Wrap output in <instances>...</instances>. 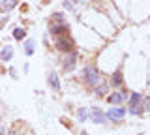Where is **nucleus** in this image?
<instances>
[{"label": "nucleus", "instance_id": "nucleus-1", "mask_svg": "<svg viewBox=\"0 0 150 135\" xmlns=\"http://www.w3.org/2000/svg\"><path fill=\"white\" fill-rule=\"evenodd\" d=\"M84 79H86V83L92 88H96L98 85H101V75L98 73V69L94 66H88L86 69H84Z\"/></svg>", "mask_w": 150, "mask_h": 135}, {"label": "nucleus", "instance_id": "nucleus-2", "mask_svg": "<svg viewBox=\"0 0 150 135\" xmlns=\"http://www.w3.org/2000/svg\"><path fill=\"white\" fill-rule=\"evenodd\" d=\"M56 47H58L60 51H64V53H71L73 47H75V43H73V40L69 38L68 34H62V36L56 38Z\"/></svg>", "mask_w": 150, "mask_h": 135}, {"label": "nucleus", "instance_id": "nucleus-3", "mask_svg": "<svg viewBox=\"0 0 150 135\" xmlns=\"http://www.w3.org/2000/svg\"><path fill=\"white\" fill-rule=\"evenodd\" d=\"M124 115H126V111L122 109V107H112V109L107 111V118H111V120H115V122H118V120L124 118Z\"/></svg>", "mask_w": 150, "mask_h": 135}, {"label": "nucleus", "instance_id": "nucleus-4", "mask_svg": "<svg viewBox=\"0 0 150 135\" xmlns=\"http://www.w3.org/2000/svg\"><path fill=\"white\" fill-rule=\"evenodd\" d=\"M90 118H92V122H96V124H103L105 118H107V115L103 113V111H100L98 107H92L90 109Z\"/></svg>", "mask_w": 150, "mask_h": 135}, {"label": "nucleus", "instance_id": "nucleus-5", "mask_svg": "<svg viewBox=\"0 0 150 135\" xmlns=\"http://www.w3.org/2000/svg\"><path fill=\"white\" fill-rule=\"evenodd\" d=\"M17 2H19V0H2V2H0V10H2V11H9V10H13V8L17 6Z\"/></svg>", "mask_w": 150, "mask_h": 135}, {"label": "nucleus", "instance_id": "nucleus-6", "mask_svg": "<svg viewBox=\"0 0 150 135\" xmlns=\"http://www.w3.org/2000/svg\"><path fill=\"white\" fill-rule=\"evenodd\" d=\"M122 101H124V94H122V92H115V94L109 98V103H112V105H120Z\"/></svg>", "mask_w": 150, "mask_h": 135}, {"label": "nucleus", "instance_id": "nucleus-7", "mask_svg": "<svg viewBox=\"0 0 150 135\" xmlns=\"http://www.w3.org/2000/svg\"><path fill=\"white\" fill-rule=\"evenodd\" d=\"M75 60H77V54H75V53H71V54H69V58L66 60V64H64L66 71H69V69H73V64H75Z\"/></svg>", "mask_w": 150, "mask_h": 135}, {"label": "nucleus", "instance_id": "nucleus-8", "mask_svg": "<svg viewBox=\"0 0 150 135\" xmlns=\"http://www.w3.org/2000/svg\"><path fill=\"white\" fill-rule=\"evenodd\" d=\"M111 85H112V86H120V85H122V73H120V71H115V73H112Z\"/></svg>", "mask_w": 150, "mask_h": 135}, {"label": "nucleus", "instance_id": "nucleus-9", "mask_svg": "<svg viewBox=\"0 0 150 135\" xmlns=\"http://www.w3.org/2000/svg\"><path fill=\"white\" fill-rule=\"evenodd\" d=\"M11 54H13V49L8 45V47L2 49V53H0V58H2V60H9V58H11Z\"/></svg>", "mask_w": 150, "mask_h": 135}, {"label": "nucleus", "instance_id": "nucleus-10", "mask_svg": "<svg viewBox=\"0 0 150 135\" xmlns=\"http://www.w3.org/2000/svg\"><path fill=\"white\" fill-rule=\"evenodd\" d=\"M49 83H51V86H53V88H58V86H60V83H58V75H56L54 71L49 75Z\"/></svg>", "mask_w": 150, "mask_h": 135}, {"label": "nucleus", "instance_id": "nucleus-11", "mask_svg": "<svg viewBox=\"0 0 150 135\" xmlns=\"http://www.w3.org/2000/svg\"><path fill=\"white\" fill-rule=\"evenodd\" d=\"M94 90H96V94H100V96H103V94H105L107 90H109V85H105V83H101V85H98L96 88H94Z\"/></svg>", "mask_w": 150, "mask_h": 135}, {"label": "nucleus", "instance_id": "nucleus-12", "mask_svg": "<svg viewBox=\"0 0 150 135\" xmlns=\"http://www.w3.org/2000/svg\"><path fill=\"white\" fill-rule=\"evenodd\" d=\"M25 36H26L25 28H15V30H13V38H15V40H23Z\"/></svg>", "mask_w": 150, "mask_h": 135}, {"label": "nucleus", "instance_id": "nucleus-13", "mask_svg": "<svg viewBox=\"0 0 150 135\" xmlns=\"http://www.w3.org/2000/svg\"><path fill=\"white\" fill-rule=\"evenodd\" d=\"M25 51H26V54H28V57H30V54L34 53V41H32V40H28L26 43H25Z\"/></svg>", "mask_w": 150, "mask_h": 135}, {"label": "nucleus", "instance_id": "nucleus-14", "mask_svg": "<svg viewBox=\"0 0 150 135\" xmlns=\"http://www.w3.org/2000/svg\"><path fill=\"white\" fill-rule=\"evenodd\" d=\"M77 118H79V120H86V118H88V109H79Z\"/></svg>", "mask_w": 150, "mask_h": 135}, {"label": "nucleus", "instance_id": "nucleus-15", "mask_svg": "<svg viewBox=\"0 0 150 135\" xmlns=\"http://www.w3.org/2000/svg\"><path fill=\"white\" fill-rule=\"evenodd\" d=\"M139 103H141V94H137V92L131 94V105H139Z\"/></svg>", "mask_w": 150, "mask_h": 135}, {"label": "nucleus", "instance_id": "nucleus-16", "mask_svg": "<svg viewBox=\"0 0 150 135\" xmlns=\"http://www.w3.org/2000/svg\"><path fill=\"white\" fill-rule=\"evenodd\" d=\"M144 107H146V109L150 107V98H146V100H144Z\"/></svg>", "mask_w": 150, "mask_h": 135}, {"label": "nucleus", "instance_id": "nucleus-17", "mask_svg": "<svg viewBox=\"0 0 150 135\" xmlns=\"http://www.w3.org/2000/svg\"><path fill=\"white\" fill-rule=\"evenodd\" d=\"M75 2H84V0H75Z\"/></svg>", "mask_w": 150, "mask_h": 135}, {"label": "nucleus", "instance_id": "nucleus-18", "mask_svg": "<svg viewBox=\"0 0 150 135\" xmlns=\"http://www.w3.org/2000/svg\"><path fill=\"white\" fill-rule=\"evenodd\" d=\"M9 135H15V133H13V131H11V133H9Z\"/></svg>", "mask_w": 150, "mask_h": 135}]
</instances>
